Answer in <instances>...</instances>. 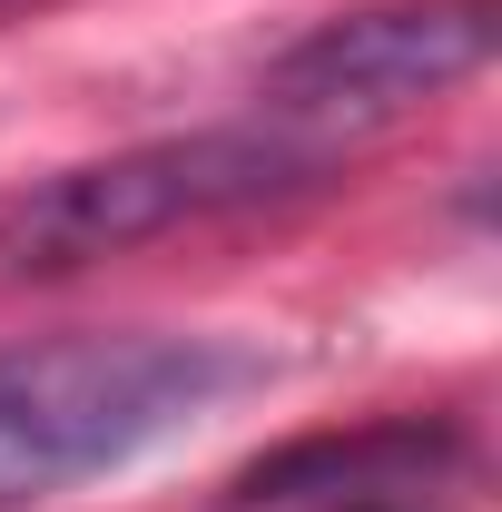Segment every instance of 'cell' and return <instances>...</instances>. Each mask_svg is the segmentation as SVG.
<instances>
[{"instance_id": "obj_1", "label": "cell", "mask_w": 502, "mask_h": 512, "mask_svg": "<svg viewBox=\"0 0 502 512\" xmlns=\"http://www.w3.org/2000/svg\"><path fill=\"white\" fill-rule=\"evenodd\" d=\"M247 384L256 355L227 335H168V325L0 335V512L128 473L138 453H158Z\"/></svg>"}, {"instance_id": "obj_2", "label": "cell", "mask_w": 502, "mask_h": 512, "mask_svg": "<svg viewBox=\"0 0 502 512\" xmlns=\"http://www.w3.org/2000/svg\"><path fill=\"white\" fill-rule=\"evenodd\" d=\"M335 168H345V148L296 138V128H276V119L138 138V148L50 168V178H30L20 197H0V276H79V266L138 256V247H158V237L217 227V217H256V207L315 197Z\"/></svg>"}, {"instance_id": "obj_3", "label": "cell", "mask_w": 502, "mask_h": 512, "mask_svg": "<svg viewBox=\"0 0 502 512\" xmlns=\"http://www.w3.org/2000/svg\"><path fill=\"white\" fill-rule=\"evenodd\" d=\"M493 0H375V10H335L315 20L306 40H286L266 79H256V119L355 148L375 128L414 119L424 99L463 89L473 69L493 60Z\"/></svg>"}, {"instance_id": "obj_4", "label": "cell", "mask_w": 502, "mask_h": 512, "mask_svg": "<svg viewBox=\"0 0 502 512\" xmlns=\"http://www.w3.org/2000/svg\"><path fill=\"white\" fill-rule=\"evenodd\" d=\"M335 512H414L404 493H365V503H335Z\"/></svg>"}]
</instances>
